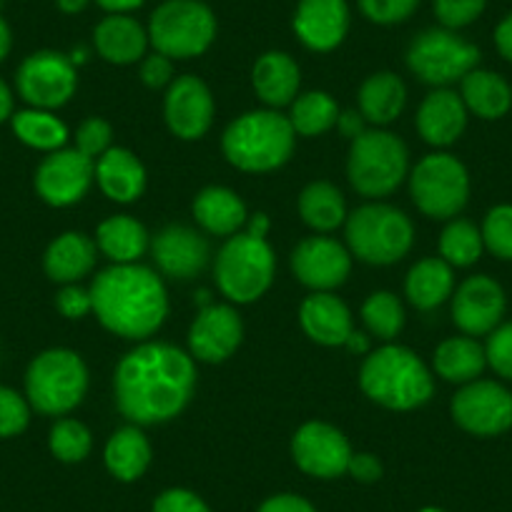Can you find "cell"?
<instances>
[{"mask_svg":"<svg viewBox=\"0 0 512 512\" xmlns=\"http://www.w3.org/2000/svg\"><path fill=\"white\" fill-rule=\"evenodd\" d=\"M196 362L189 352L166 342H141L126 352L113 372V395L128 422L164 425L191 402Z\"/></svg>","mask_w":512,"mask_h":512,"instance_id":"6da1fadb","label":"cell"},{"mask_svg":"<svg viewBox=\"0 0 512 512\" xmlns=\"http://www.w3.org/2000/svg\"><path fill=\"white\" fill-rule=\"evenodd\" d=\"M93 314L111 334L146 342L169 317L164 279L144 264H111L91 284Z\"/></svg>","mask_w":512,"mask_h":512,"instance_id":"7a4b0ae2","label":"cell"},{"mask_svg":"<svg viewBox=\"0 0 512 512\" xmlns=\"http://www.w3.org/2000/svg\"><path fill=\"white\" fill-rule=\"evenodd\" d=\"M359 387L384 410L410 412L430 402L435 377L410 347L384 344L364 357Z\"/></svg>","mask_w":512,"mask_h":512,"instance_id":"3957f363","label":"cell"},{"mask_svg":"<svg viewBox=\"0 0 512 512\" xmlns=\"http://www.w3.org/2000/svg\"><path fill=\"white\" fill-rule=\"evenodd\" d=\"M297 134L277 108H256L241 113L226 126L221 151L234 169L246 174H269L292 159Z\"/></svg>","mask_w":512,"mask_h":512,"instance_id":"277c9868","label":"cell"},{"mask_svg":"<svg viewBox=\"0 0 512 512\" xmlns=\"http://www.w3.org/2000/svg\"><path fill=\"white\" fill-rule=\"evenodd\" d=\"M349 254L372 267H390L405 259L415 244L410 216L390 204H364L344 221Z\"/></svg>","mask_w":512,"mask_h":512,"instance_id":"5b68a950","label":"cell"},{"mask_svg":"<svg viewBox=\"0 0 512 512\" xmlns=\"http://www.w3.org/2000/svg\"><path fill=\"white\" fill-rule=\"evenodd\" d=\"M410 176V151L400 136L384 128H367L349 144L347 179L364 199L395 194Z\"/></svg>","mask_w":512,"mask_h":512,"instance_id":"8992f818","label":"cell"},{"mask_svg":"<svg viewBox=\"0 0 512 512\" xmlns=\"http://www.w3.org/2000/svg\"><path fill=\"white\" fill-rule=\"evenodd\" d=\"M86 392L88 367L73 349H46L28 364L26 400L41 415H68L81 405Z\"/></svg>","mask_w":512,"mask_h":512,"instance_id":"52a82bcc","label":"cell"},{"mask_svg":"<svg viewBox=\"0 0 512 512\" xmlns=\"http://www.w3.org/2000/svg\"><path fill=\"white\" fill-rule=\"evenodd\" d=\"M277 272V256L267 239L246 231L229 236L216 256V287L229 302L251 304L269 292Z\"/></svg>","mask_w":512,"mask_h":512,"instance_id":"ba28073f","label":"cell"},{"mask_svg":"<svg viewBox=\"0 0 512 512\" xmlns=\"http://www.w3.org/2000/svg\"><path fill=\"white\" fill-rule=\"evenodd\" d=\"M149 43L171 61L204 56L216 38V16L204 0H164L149 21Z\"/></svg>","mask_w":512,"mask_h":512,"instance_id":"9c48e42d","label":"cell"},{"mask_svg":"<svg viewBox=\"0 0 512 512\" xmlns=\"http://www.w3.org/2000/svg\"><path fill=\"white\" fill-rule=\"evenodd\" d=\"M480 66V48L450 28H427L407 48V68L422 83L447 88Z\"/></svg>","mask_w":512,"mask_h":512,"instance_id":"30bf717a","label":"cell"},{"mask_svg":"<svg viewBox=\"0 0 512 512\" xmlns=\"http://www.w3.org/2000/svg\"><path fill=\"white\" fill-rule=\"evenodd\" d=\"M410 196L425 216L450 221L470 199V174L457 156L430 154L412 169Z\"/></svg>","mask_w":512,"mask_h":512,"instance_id":"8fae6325","label":"cell"},{"mask_svg":"<svg viewBox=\"0 0 512 512\" xmlns=\"http://www.w3.org/2000/svg\"><path fill=\"white\" fill-rule=\"evenodd\" d=\"M16 86L23 101L31 108L56 111L76 96L78 66L66 53H31L18 68Z\"/></svg>","mask_w":512,"mask_h":512,"instance_id":"7c38bea8","label":"cell"},{"mask_svg":"<svg viewBox=\"0 0 512 512\" xmlns=\"http://www.w3.org/2000/svg\"><path fill=\"white\" fill-rule=\"evenodd\" d=\"M450 412L467 435L497 437L512 427V392L492 379H475L452 397Z\"/></svg>","mask_w":512,"mask_h":512,"instance_id":"4fadbf2b","label":"cell"},{"mask_svg":"<svg viewBox=\"0 0 512 512\" xmlns=\"http://www.w3.org/2000/svg\"><path fill=\"white\" fill-rule=\"evenodd\" d=\"M354 450L342 430L329 422H304L292 437V460L304 475L317 480H337L347 475Z\"/></svg>","mask_w":512,"mask_h":512,"instance_id":"5bb4252c","label":"cell"},{"mask_svg":"<svg viewBox=\"0 0 512 512\" xmlns=\"http://www.w3.org/2000/svg\"><path fill=\"white\" fill-rule=\"evenodd\" d=\"M96 181V161L78 149L51 151L36 169V191L48 206L66 209L78 204Z\"/></svg>","mask_w":512,"mask_h":512,"instance_id":"9a60e30c","label":"cell"},{"mask_svg":"<svg viewBox=\"0 0 512 512\" xmlns=\"http://www.w3.org/2000/svg\"><path fill=\"white\" fill-rule=\"evenodd\" d=\"M507 309L505 289L487 274L467 277L452 294V322L467 337H485L502 324Z\"/></svg>","mask_w":512,"mask_h":512,"instance_id":"2e32d148","label":"cell"},{"mask_svg":"<svg viewBox=\"0 0 512 512\" xmlns=\"http://www.w3.org/2000/svg\"><path fill=\"white\" fill-rule=\"evenodd\" d=\"M211 88L196 76H179L171 81L164 98V118L171 134L181 141H199L214 123Z\"/></svg>","mask_w":512,"mask_h":512,"instance_id":"e0dca14e","label":"cell"},{"mask_svg":"<svg viewBox=\"0 0 512 512\" xmlns=\"http://www.w3.org/2000/svg\"><path fill=\"white\" fill-rule=\"evenodd\" d=\"M292 272L312 292H332L347 282L352 254L329 236H307L292 251Z\"/></svg>","mask_w":512,"mask_h":512,"instance_id":"ac0fdd59","label":"cell"},{"mask_svg":"<svg viewBox=\"0 0 512 512\" xmlns=\"http://www.w3.org/2000/svg\"><path fill=\"white\" fill-rule=\"evenodd\" d=\"M244 339V324L231 304H209L199 309L189 327V354L199 362H226Z\"/></svg>","mask_w":512,"mask_h":512,"instance_id":"d6986e66","label":"cell"},{"mask_svg":"<svg viewBox=\"0 0 512 512\" xmlns=\"http://www.w3.org/2000/svg\"><path fill=\"white\" fill-rule=\"evenodd\" d=\"M347 0H299L292 28L299 43L314 53H329L344 43L349 33Z\"/></svg>","mask_w":512,"mask_h":512,"instance_id":"ffe728a7","label":"cell"},{"mask_svg":"<svg viewBox=\"0 0 512 512\" xmlns=\"http://www.w3.org/2000/svg\"><path fill=\"white\" fill-rule=\"evenodd\" d=\"M151 254L161 274L189 282L209 264V241L191 226L171 224L154 236Z\"/></svg>","mask_w":512,"mask_h":512,"instance_id":"44dd1931","label":"cell"},{"mask_svg":"<svg viewBox=\"0 0 512 512\" xmlns=\"http://www.w3.org/2000/svg\"><path fill=\"white\" fill-rule=\"evenodd\" d=\"M415 126L422 141L435 149H447L460 141L467 128V108L460 93L452 88H435L427 93L415 116Z\"/></svg>","mask_w":512,"mask_h":512,"instance_id":"7402d4cb","label":"cell"},{"mask_svg":"<svg viewBox=\"0 0 512 512\" xmlns=\"http://www.w3.org/2000/svg\"><path fill=\"white\" fill-rule=\"evenodd\" d=\"M93 46L106 63L131 66L146 56L149 31L128 13H108L93 31Z\"/></svg>","mask_w":512,"mask_h":512,"instance_id":"603a6c76","label":"cell"},{"mask_svg":"<svg viewBox=\"0 0 512 512\" xmlns=\"http://www.w3.org/2000/svg\"><path fill=\"white\" fill-rule=\"evenodd\" d=\"M299 322L304 334L322 347H344L354 332L352 312L347 304L332 292H314L299 309Z\"/></svg>","mask_w":512,"mask_h":512,"instance_id":"cb8c5ba5","label":"cell"},{"mask_svg":"<svg viewBox=\"0 0 512 512\" xmlns=\"http://www.w3.org/2000/svg\"><path fill=\"white\" fill-rule=\"evenodd\" d=\"M96 184L106 199L134 204L146 191V169L136 154L111 146L101 159H96Z\"/></svg>","mask_w":512,"mask_h":512,"instance_id":"d4e9b609","label":"cell"},{"mask_svg":"<svg viewBox=\"0 0 512 512\" xmlns=\"http://www.w3.org/2000/svg\"><path fill=\"white\" fill-rule=\"evenodd\" d=\"M251 86L259 101L267 103L269 108L292 106L302 86V71L289 53L269 51L256 58L251 68Z\"/></svg>","mask_w":512,"mask_h":512,"instance_id":"484cf974","label":"cell"},{"mask_svg":"<svg viewBox=\"0 0 512 512\" xmlns=\"http://www.w3.org/2000/svg\"><path fill=\"white\" fill-rule=\"evenodd\" d=\"M96 241L81 231H66L48 244L43 269L56 284H78L96 267Z\"/></svg>","mask_w":512,"mask_h":512,"instance_id":"4316f807","label":"cell"},{"mask_svg":"<svg viewBox=\"0 0 512 512\" xmlns=\"http://www.w3.org/2000/svg\"><path fill=\"white\" fill-rule=\"evenodd\" d=\"M194 219L206 234L211 236H234L246 226L249 211L241 196L226 186H206L196 194Z\"/></svg>","mask_w":512,"mask_h":512,"instance_id":"83f0119b","label":"cell"},{"mask_svg":"<svg viewBox=\"0 0 512 512\" xmlns=\"http://www.w3.org/2000/svg\"><path fill=\"white\" fill-rule=\"evenodd\" d=\"M151 457H154V450L139 425L116 430L103 447V465H106L108 475L116 477L118 482L141 480L149 470Z\"/></svg>","mask_w":512,"mask_h":512,"instance_id":"f1b7e54d","label":"cell"},{"mask_svg":"<svg viewBox=\"0 0 512 512\" xmlns=\"http://www.w3.org/2000/svg\"><path fill=\"white\" fill-rule=\"evenodd\" d=\"M359 113L364 121L372 123L374 128L390 126L402 116L407 103V88L397 73L377 71L364 78L359 86Z\"/></svg>","mask_w":512,"mask_h":512,"instance_id":"f546056e","label":"cell"},{"mask_svg":"<svg viewBox=\"0 0 512 512\" xmlns=\"http://www.w3.org/2000/svg\"><path fill=\"white\" fill-rule=\"evenodd\" d=\"M405 294L412 307L422 309V312H432L455 294V272L442 256L420 259L407 272Z\"/></svg>","mask_w":512,"mask_h":512,"instance_id":"4dcf8cb0","label":"cell"},{"mask_svg":"<svg viewBox=\"0 0 512 512\" xmlns=\"http://www.w3.org/2000/svg\"><path fill=\"white\" fill-rule=\"evenodd\" d=\"M96 246L108 262L136 264L151 249V236L134 216L116 214L98 224Z\"/></svg>","mask_w":512,"mask_h":512,"instance_id":"1f68e13d","label":"cell"},{"mask_svg":"<svg viewBox=\"0 0 512 512\" xmlns=\"http://www.w3.org/2000/svg\"><path fill=\"white\" fill-rule=\"evenodd\" d=\"M460 96L467 113L485 121H497L512 108V86L495 71L475 68L460 81Z\"/></svg>","mask_w":512,"mask_h":512,"instance_id":"d6a6232c","label":"cell"},{"mask_svg":"<svg viewBox=\"0 0 512 512\" xmlns=\"http://www.w3.org/2000/svg\"><path fill=\"white\" fill-rule=\"evenodd\" d=\"M432 367H435L437 377H442L445 382H475L487 367L485 347L475 337H467V334L465 337H450L435 349Z\"/></svg>","mask_w":512,"mask_h":512,"instance_id":"836d02e7","label":"cell"},{"mask_svg":"<svg viewBox=\"0 0 512 512\" xmlns=\"http://www.w3.org/2000/svg\"><path fill=\"white\" fill-rule=\"evenodd\" d=\"M299 216L317 234H329L347 221L342 191L329 181H312L299 194Z\"/></svg>","mask_w":512,"mask_h":512,"instance_id":"e575fe53","label":"cell"},{"mask_svg":"<svg viewBox=\"0 0 512 512\" xmlns=\"http://www.w3.org/2000/svg\"><path fill=\"white\" fill-rule=\"evenodd\" d=\"M13 134L18 141L36 151H58L66 149L68 141V126L56 116L53 111H43V108H26L11 116Z\"/></svg>","mask_w":512,"mask_h":512,"instance_id":"d590c367","label":"cell"},{"mask_svg":"<svg viewBox=\"0 0 512 512\" xmlns=\"http://www.w3.org/2000/svg\"><path fill=\"white\" fill-rule=\"evenodd\" d=\"M339 113L342 111H339L337 101L327 91H307L294 98L287 118L292 123L294 134L314 139V136L327 134L329 128L337 126Z\"/></svg>","mask_w":512,"mask_h":512,"instance_id":"8d00e7d4","label":"cell"},{"mask_svg":"<svg viewBox=\"0 0 512 512\" xmlns=\"http://www.w3.org/2000/svg\"><path fill=\"white\" fill-rule=\"evenodd\" d=\"M485 241L482 231L467 219H450L440 234V256L452 269H465L480 262Z\"/></svg>","mask_w":512,"mask_h":512,"instance_id":"74e56055","label":"cell"},{"mask_svg":"<svg viewBox=\"0 0 512 512\" xmlns=\"http://www.w3.org/2000/svg\"><path fill=\"white\" fill-rule=\"evenodd\" d=\"M362 322L382 342H392L405 327V307L392 292H372L362 304Z\"/></svg>","mask_w":512,"mask_h":512,"instance_id":"f35d334b","label":"cell"},{"mask_svg":"<svg viewBox=\"0 0 512 512\" xmlns=\"http://www.w3.org/2000/svg\"><path fill=\"white\" fill-rule=\"evenodd\" d=\"M93 435L83 422L73 420V417H63L48 432V450L56 460L66 462V465H76L91 455Z\"/></svg>","mask_w":512,"mask_h":512,"instance_id":"ab89813d","label":"cell"},{"mask_svg":"<svg viewBox=\"0 0 512 512\" xmlns=\"http://www.w3.org/2000/svg\"><path fill=\"white\" fill-rule=\"evenodd\" d=\"M485 249L502 262H512V204L492 206L482 221Z\"/></svg>","mask_w":512,"mask_h":512,"instance_id":"60d3db41","label":"cell"},{"mask_svg":"<svg viewBox=\"0 0 512 512\" xmlns=\"http://www.w3.org/2000/svg\"><path fill=\"white\" fill-rule=\"evenodd\" d=\"M31 422V405L23 395L0 384V440L21 435Z\"/></svg>","mask_w":512,"mask_h":512,"instance_id":"b9f144b4","label":"cell"},{"mask_svg":"<svg viewBox=\"0 0 512 512\" xmlns=\"http://www.w3.org/2000/svg\"><path fill=\"white\" fill-rule=\"evenodd\" d=\"M485 6L487 0H435L432 11L442 28L460 31V28L472 26L485 13Z\"/></svg>","mask_w":512,"mask_h":512,"instance_id":"7bdbcfd3","label":"cell"},{"mask_svg":"<svg viewBox=\"0 0 512 512\" xmlns=\"http://www.w3.org/2000/svg\"><path fill=\"white\" fill-rule=\"evenodd\" d=\"M359 11L377 26H397L417 11L420 0H357Z\"/></svg>","mask_w":512,"mask_h":512,"instance_id":"ee69618b","label":"cell"},{"mask_svg":"<svg viewBox=\"0 0 512 512\" xmlns=\"http://www.w3.org/2000/svg\"><path fill=\"white\" fill-rule=\"evenodd\" d=\"M113 139V128L106 118L91 116L78 126L76 131V149L81 151L88 159H101L108 149H111Z\"/></svg>","mask_w":512,"mask_h":512,"instance_id":"f6af8a7d","label":"cell"},{"mask_svg":"<svg viewBox=\"0 0 512 512\" xmlns=\"http://www.w3.org/2000/svg\"><path fill=\"white\" fill-rule=\"evenodd\" d=\"M485 357L487 364H490L500 377L510 379L512 382V322L500 324L495 332L487 334Z\"/></svg>","mask_w":512,"mask_h":512,"instance_id":"bcb514c9","label":"cell"},{"mask_svg":"<svg viewBox=\"0 0 512 512\" xmlns=\"http://www.w3.org/2000/svg\"><path fill=\"white\" fill-rule=\"evenodd\" d=\"M151 512H211V507L189 487H169L156 497Z\"/></svg>","mask_w":512,"mask_h":512,"instance_id":"7dc6e473","label":"cell"},{"mask_svg":"<svg viewBox=\"0 0 512 512\" xmlns=\"http://www.w3.org/2000/svg\"><path fill=\"white\" fill-rule=\"evenodd\" d=\"M56 309L66 319H83L93 312L91 289L81 284H63L61 292L56 294Z\"/></svg>","mask_w":512,"mask_h":512,"instance_id":"c3c4849f","label":"cell"},{"mask_svg":"<svg viewBox=\"0 0 512 512\" xmlns=\"http://www.w3.org/2000/svg\"><path fill=\"white\" fill-rule=\"evenodd\" d=\"M141 81H144V86L154 88V91L171 86V81H174V61L164 53L154 51L141 63Z\"/></svg>","mask_w":512,"mask_h":512,"instance_id":"681fc988","label":"cell"},{"mask_svg":"<svg viewBox=\"0 0 512 512\" xmlns=\"http://www.w3.org/2000/svg\"><path fill=\"white\" fill-rule=\"evenodd\" d=\"M382 472V462L372 452H354L347 467V475H352L357 482H364V485H372V482L382 480Z\"/></svg>","mask_w":512,"mask_h":512,"instance_id":"f907efd6","label":"cell"},{"mask_svg":"<svg viewBox=\"0 0 512 512\" xmlns=\"http://www.w3.org/2000/svg\"><path fill=\"white\" fill-rule=\"evenodd\" d=\"M256 512H319L307 497L297 495V492H277V495L267 497L262 505L256 507Z\"/></svg>","mask_w":512,"mask_h":512,"instance_id":"816d5d0a","label":"cell"},{"mask_svg":"<svg viewBox=\"0 0 512 512\" xmlns=\"http://www.w3.org/2000/svg\"><path fill=\"white\" fill-rule=\"evenodd\" d=\"M495 48L507 63H512V13H507L495 28Z\"/></svg>","mask_w":512,"mask_h":512,"instance_id":"f5cc1de1","label":"cell"},{"mask_svg":"<svg viewBox=\"0 0 512 512\" xmlns=\"http://www.w3.org/2000/svg\"><path fill=\"white\" fill-rule=\"evenodd\" d=\"M364 123L367 121H364V116L359 111H344V113H339V118H337L339 131H342L349 141H354L357 136H362L364 131H367V126H364Z\"/></svg>","mask_w":512,"mask_h":512,"instance_id":"db71d44e","label":"cell"},{"mask_svg":"<svg viewBox=\"0 0 512 512\" xmlns=\"http://www.w3.org/2000/svg\"><path fill=\"white\" fill-rule=\"evenodd\" d=\"M269 216L264 214V211H259V214H251L249 219H246V234L251 236H259V239H267L269 234Z\"/></svg>","mask_w":512,"mask_h":512,"instance_id":"11a10c76","label":"cell"},{"mask_svg":"<svg viewBox=\"0 0 512 512\" xmlns=\"http://www.w3.org/2000/svg\"><path fill=\"white\" fill-rule=\"evenodd\" d=\"M96 3L108 13H131L144 6L146 0H96Z\"/></svg>","mask_w":512,"mask_h":512,"instance_id":"9f6ffc18","label":"cell"},{"mask_svg":"<svg viewBox=\"0 0 512 512\" xmlns=\"http://www.w3.org/2000/svg\"><path fill=\"white\" fill-rule=\"evenodd\" d=\"M13 116V93L6 86V81L0 78V123H6Z\"/></svg>","mask_w":512,"mask_h":512,"instance_id":"6f0895ef","label":"cell"},{"mask_svg":"<svg viewBox=\"0 0 512 512\" xmlns=\"http://www.w3.org/2000/svg\"><path fill=\"white\" fill-rule=\"evenodd\" d=\"M344 347H347L352 354H369V352H372V347H369V337H367V334H362V332L349 334V339L344 342Z\"/></svg>","mask_w":512,"mask_h":512,"instance_id":"680465c9","label":"cell"},{"mask_svg":"<svg viewBox=\"0 0 512 512\" xmlns=\"http://www.w3.org/2000/svg\"><path fill=\"white\" fill-rule=\"evenodd\" d=\"M11 46H13L11 26L6 23V18L0 16V63L6 61V56L11 53Z\"/></svg>","mask_w":512,"mask_h":512,"instance_id":"91938a15","label":"cell"},{"mask_svg":"<svg viewBox=\"0 0 512 512\" xmlns=\"http://www.w3.org/2000/svg\"><path fill=\"white\" fill-rule=\"evenodd\" d=\"M91 0H56L58 11L66 13V16H76V13H83L88 8Z\"/></svg>","mask_w":512,"mask_h":512,"instance_id":"94428289","label":"cell"},{"mask_svg":"<svg viewBox=\"0 0 512 512\" xmlns=\"http://www.w3.org/2000/svg\"><path fill=\"white\" fill-rule=\"evenodd\" d=\"M417 512H445V510H442V507H435V505H427V507H422V510H417Z\"/></svg>","mask_w":512,"mask_h":512,"instance_id":"6125c7cd","label":"cell"}]
</instances>
